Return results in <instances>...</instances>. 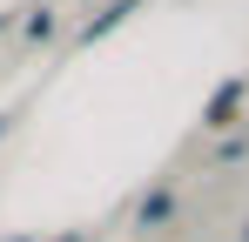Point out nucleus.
I'll use <instances>...</instances> for the list:
<instances>
[{"label":"nucleus","mask_w":249,"mask_h":242,"mask_svg":"<svg viewBox=\"0 0 249 242\" xmlns=\"http://www.w3.org/2000/svg\"><path fill=\"white\" fill-rule=\"evenodd\" d=\"M61 242H81V236H61Z\"/></svg>","instance_id":"obj_4"},{"label":"nucleus","mask_w":249,"mask_h":242,"mask_svg":"<svg viewBox=\"0 0 249 242\" xmlns=\"http://www.w3.org/2000/svg\"><path fill=\"white\" fill-rule=\"evenodd\" d=\"M14 242H34V236H14Z\"/></svg>","instance_id":"obj_5"},{"label":"nucleus","mask_w":249,"mask_h":242,"mask_svg":"<svg viewBox=\"0 0 249 242\" xmlns=\"http://www.w3.org/2000/svg\"><path fill=\"white\" fill-rule=\"evenodd\" d=\"M236 101H243V81H229V87H222V94L209 101V128H222V121L236 115Z\"/></svg>","instance_id":"obj_2"},{"label":"nucleus","mask_w":249,"mask_h":242,"mask_svg":"<svg viewBox=\"0 0 249 242\" xmlns=\"http://www.w3.org/2000/svg\"><path fill=\"white\" fill-rule=\"evenodd\" d=\"M135 7H142V0H115V7H101V14L88 20V40H94V34H108V27H122V20L135 14Z\"/></svg>","instance_id":"obj_1"},{"label":"nucleus","mask_w":249,"mask_h":242,"mask_svg":"<svg viewBox=\"0 0 249 242\" xmlns=\"http://www.w3.org/2000/svg\"><path fill=\"white\" fill-rule=\"evenodd\" d=\"M162 215H168V195H148V202H142V229H148V222H162Z\"/></svg>","instance_id":"obj_3"}]
</instances>
